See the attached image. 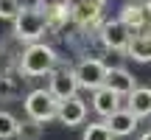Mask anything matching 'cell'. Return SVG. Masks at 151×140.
Returning a JSON list of instances; mask_svg holds the SVG:
<instances>
[{"instance_id":"obj_1","label":"cell","mask_w":151,"mask_h":140,"mask_svg":"<svg viewBox=\"0 0 151 140\" xmlns=\"http://www.w3.org/2000/svg\"><path fill=\"white\" fill-rule=\"evenodd\" d=\"M56 65H59V56L45 42H31L20 53V70L25 76H50Z\"/></svg>"},{"instance_id":"obj_2","label":"cell","mask_w":151,"mask_h":140,"mask_svg":"<svg viewBox=\"0 0 151 140\" xmlns=\"http://www.w3.org/2000/svg\"><path fill=\"white\" fill-rule=\"evenodd\" d=\"M14 37L20 42H39L42 34L48 31L45 25V14H42V6H22V11L14 17Z\"/></svg>"},{"instance_id":"obj_3","label":"cell","mask_w":151,"mask_h":140,"mask_svg":"<svg viewBox=\"0 0 151 140\" xmlns=\"http://www.w3.org/2000/svg\"><path fill=\"white\" fill-rule=\"evenodd\" d=\"M22 107H25V115L37 123H48L50 118H56V109H59V101L50 95V90H31L25 98H22Z\"/></svg>"},{"instance_id":"obj_4","label":"cell","mask_w":151,"mask_h":140,"mask_svg":"<svg viewBox=\"0 0 151 140\" xmlns=\"http://www.w3.org/2000/svg\"><path fill=\"white\" fill-rule=\"evenodd\" d=\"M106 65H104L101 59H81L78 65L73 67L76 73V81H78V90L84 87V90H98V87H104V79H106Z\"/></svg>"},{"instance_id":"obj_5","label":"cell","mask_w":151,"mask_h":140,"mask_svg":"<svg viewBox=\"0 0 151 140\" xmlns=\"http://www.w3.org/2000/svg\"><path fill=\"white\" fill-rule=\"evenodd\" d=\"M104 17V0H73L70 3V20L78 28H95Z\"/></svg>"},{"instance_id":"obj_6","label":"cell","mask_w":151,"mask_h":140,"mask_svg":"<svg viewBox=\"0 0 151 140\" xmlns=\"http://www.w3.org/2000/svg\"><path fill=\"white\" fill-rule=\"evenodd\" d=\"M101 45L106 51H115V53H126L129 48V39H132V31L123 25L120 20H106L101 22Z\"/></svg>"},{"instance_id":"obj_7","label":"cell","mask_w":151,"mask_h":140,"mask_svg":"<svg viewBox=\"0 0 151 140\" xmlns=\"http://www.w3.org/2000/svg\"><path fill=\"white\" fill-rule=\"evenodd\" d=\"M48 90L56 101H67V98L78 95V81H76L73 67H56L50 73V87Z\"/></svg>"},{"instance_id":"obj_8","label":"cell","mask_w":151,"mask_h":140,"mask_svg":"<svg viewBox=\"0 0 151 140\" xmlns=\"http://www.w3.org/2000/svg\"><path fill=\"white\" fill-rule=\"evenodd\" d=\"M56 121L65 126H81L87 121V104L81 101L78 95L67 98V101H59V109H56Z\"/></svg>"},{"instance_id":"obj_9","label":"cell","mask_w":151,"mask_h":140,"mask_svg":"<svg viewBox=\"0 0 151 140\" xmlns=\"http://www.w3.org/2000/svg\"><path fill=\"white\" fill-rule=\"evenodd\" d=\"M120 22L129 28L132 34L143 31V28H151V20H148V11H146V3H126L120 9Z\"/></svg>"},{"instance_id":"obj_10","label":"cell","mask_w":151,"mask_h":140,"mask_svg":"<svg viewBox=\"0 0 151 140\" xmlns=\"http://www.w3.org/2000/svg\"><path fill=\"white\" fill-rule=\"evenodd\" d=\"M104 87L112 90L115 95H129V92L137 87V81H134V76H132L126 67H109L106 79H104Z\"/></svg>"},{"instance_id":"obj_11","label":"cell","mask_w":151,"mask_h":140,"mask_svg":"<svg viewBox=\"0 0 151 140\" xmlns=\"http://www.w3.org/2000/svg\"><path fill=\"white\" fill-rule=\"evenodd\" d=\"M104 123H106V129L112 132V137H129L132 132L137 129V118L126 107H120L118 112H112L109 118H104Z\"/></svg>"},{"instance_id":"obj_12","label":"cell","mask_w":151,"mask_h":140,"mask_svg":"<svg viewBox=\"0 0 151 140\" xmlns=\"http://www.w3.org/2000/svg\"><path fill=\"white\" fill-rule=\"evenodd\" d=\"M126 109L134 115L137 121L151 115V87H134L126 95Z\"/></svg>"},{"instance_id":"obj_13","label":"cell","mask_w":151,"mask_h":140,"mask_svg":"<svg viewBox=\"0 0 151 140\" xmlns=\"http://www.w3.org/2000/svg\"><path fill=\"white\" fill-rule=\"evenodd\" d=\"M126 56L134 62H151V28H143V31L132 34Z\"/></svg>"},{"instance_id":"obj_14","label":"cell","mask_w":151,"mask_h":140,"mask_svg":"<svg viewBox=\"0 0 151 140\" xmlns=\"http://www.w3.org/2000/svg\"><path fill=\"white\" fill-rule=\"evenodd\" d=\"M42 14H45V25L59 31L67 20H70V3L67 0H59V3H42Z\"/></svg>"},{"instance_id":"obj_15","label":"cell","mask_w":151,"mask_h":140,"mask_svg":"<svg viewBox=\"0 0 151 140\" xmlns=\"http://www.w3.org/2000/svg\"><path fill=\"white\" fill-rule=\"evenodd\" d=\"M92 109H95L101 118H109L112 112L120 109V95H115L106 87H98V90H92Z\"/></svg>"},{"instance_id":"obj_16","label":"cell","mask_w":151,"mask_h":140,"mask_svg":"<svg viewBox=\"0 0 151 140\" xmlns=\"http://www.w3.org/2000/svg\"><path fill=\"white\" fill-rule=\"evenodd\" d=\"M45 135V129H42V123H37V121H31V118H25V121H20V126H17V140H42Z\"/></svg>"},{"instance_id":"obj_17","label":"cell","mask_w":151,"mask_h":140,"mask_svg":"<svg viewBox=\"0 0 151 140\" xmlns=\"http://www.w3.org/2000/svg\"><path fill=\"white\" fill-rule=\"evenodd\" d=\"M17 126H20V121H17L11 112L0 109V140H11L17 135Z\"/></svg>"},{"instance_id":"obj_18","label":"cell","mask_w":151,"mask_h":140,"mask_svg":"<svg viewBox=\"0 0 151 140\" xmlns=\"http://www.w3.org/2000/svg\"><path fill=\"white\" fill-rule=\"evenodd\" d=\"M81 140H115V137H112V132L106 129V123L101 121V123H90V126H87L84 135H81Z\"/></svg>"},{"instance_id":"obj_19","label":"cell","mask_w":151,"mask_h":140,"mask_svg":"<svg viewBox=\"0 0 151 140\" xmlns=\"http://www.w3.org/2000/svg\"><path fill=\"white\" fill-rule=\"evenodd\" d=\"M22 0H0V20H14L22 11Z\"/></svg>"},{"instance_id":"obj_20","label":"cell","mask_w":151,"mask_h":140,"mask_svg":"<svg viewBox=\"0 0 151 140\" xmlns=\"http://www.w3.org/2000/svg\"><path fill=\"white\" fill-rule=\"evenodd\" d=\"M137 140H151V132H143V135L137 137Z\"/></svg>"},{"instance_id":"obj_21","label":"cell","mask_w":151,"mask_h":140,"mask_svg":"<svg viewBox=\"0 0 151 140\" xmlns=\"http://www.w3.org/2000/svg\"><path fill=\"white\" fill-rule=\"evenodd\" d=\"M129 3H143V0H129Z\"/></svg>"},{"instance_id":"obj_22","label":"cell","mask_w":151,"mask_h":140,"mask_svg":"<svg viewBox=\"0 0 151 140\" xmlns=\"http://www.w3.org/2000/svg\"><path fill=\"white\" fill-rule=\"evenodd\" d=\"M67 3H70V0H67Z\"/></svg>"}]
</instances>
